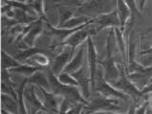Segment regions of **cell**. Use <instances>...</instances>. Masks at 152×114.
Returning a JSON list of instances; mask_svg holds the SVG:
<instances>
[{
	"mask_svg": "<svg viewBox=\"0 0 152 114\" xmlns=\"http://www.w3.org/2000/svg\"><path fill=\"white\" fill-rule=\"evenodd\" d=\"M47 76H48V80L51 86V91L53 93L61 96L62 98L67 99L71 101L74 104H85L87 105L88 102L85 100V98L82 96L79 87H73V86H67L60 83L58 76H56L51 71L50 68H47L46 69Z\"/></svg>",
	"mask_w": 152,
	"mask_h": 114,
	"instance_id": "obj_1",
	"label": "cell"
},
{
	"mask_svg": "<svg viewBox=\"0 0 152 114\" xmlns=\"http://www.w3.org/2000/svg\"><path fill=\"white\" fill-rule=\"evenodd\" d=\"M115 34V30L111 29L107 37L106 43V56L105 60L99 61V64L104 69V79L107 82H113L120 77V69L119 63H117L115 54L113 53V45L112 37Z\"/></svg>",
	"mask_w": 152,
	"mask_h": 114,
	"instance_id": "obj_2",
	"label": "cell"
},
{
	"mask_svg": "<svg viewBox=\"0 0 152 114\" xmlns=\"http://www.w3.org/2000/svg\"><path fill=\"white\" fill-rule=\"evenodd\" d=\"M116 7L117 4H115L114 0H89L77 8L76 12L80 15L96 18L101 14L115 11Z\"/></svg>",
	"mask_w": 152,
	"mask_h": 114,
	"instance_id": "obj_3",
	"label": "cell"
},
{
	"mask_svg": "<svg viewBox=\"0 0 152 114\" xmlns=\"http://www.w3.org/2000/svg\"><path fill=\"white\" fill-rule=\"evenodd\" d=\"M126 74L130 81L139 89L142 90L152 78V66H145L132 61L126 67Z\"/></svg>",
	"mask_w": 152,
	"mask_h": 114,
	"instance_id": "obj_4",
	"label": "cell"
},
{
	"mask_svg": "<svg viewBox=\"0 0 152 114\" xmlns=\"http://www.w3.org/2000/svg\"><path fill=\"white\" fill-rule=\"evenodd\" d=\"M119 99L107 98L102 94L95 95L91 98L90 102L86 105L83 109V114H92L96 112H106L120 110L121 108L119 106Z\"/></svg>",
	"mask_w": 152,
	"mask_h": 114,
	"instance_id": "obj_5",
	"label": "cell"
},
{
	"mask_svg": "<svg viewBox=\"0 0 152 114\" xmlns=\"http://www.w3.org/2000/svg\"><path fill=\"white\" fill-rule=\"evenodd\" d=\"M119 69H120V77L117 80L111 82L110 84L115 87L117 89L123 91L127 96L133 100L134 104H136L140 98H142V90H140L138 87L130 81V79L127 77L126 74V68L123 64H119Z\"/></svg>",
	"mask_w": 152,
	"mask_h": 114,
	"instance_id": "obj_6",
	"label": "cell"
},
{
	"mask_svg": "<svg viewBox=\"0 0 152 114\" xmlns=\"http://www.w3.org/2000/svg\"><path fill=\"white\" fill-rule=\"evenodd\" d=\"M102 69L99 67L97 69V74L95 77V90L98 93L103 95L107 98H114V99H126L127 95L124 93L123 91L117 89L115 87H113L109 82H107L102 74Z\"/></svg>",
	"mask_w": 152,
	"mask_h": 114,
	"instance_id": "obj_7",
	"label": "cell"
},
{
	"mask_svg": "<svg viewBox=\"0 0 152 114\" xmlns=\"http://www.w3.org/2000/svg\"><path fill=\"white\" fill-rule=\"evenodd\" d=\"M37 86L27 84L24 89V101L28 114H40L42 112H48L43 105L42 100L38 97L37 92Z\"/></svg>",
	"mask_w": 152,
	"mask_h": 114,
	"instance_id": "obj_8",
	"label": "cell"
},
{
	"mask_svg": "<svg viewBox=\"0 0 152 114\" xmlns=\"http://www.w3.org/2000/svg\"><path fill=\"white\" fill-rule=\"evenodd\" d=\"M72 57V51L69 46H61V51H58L54 57H52L49 68L56 76H58L64 71Z\"/></svg>",
	"mask_w": 152,
	"mask_h": 114,
	"instance_id": "obj_9",
	"label": "cell"
},
{
	"mask_svg": "<svg viewBox=\"0 0 152 114\" xmlns=\"http://www.w3.org/2000/svg\"><path fill=\"white\" fill-rule=\"evenodd\" d=\"M97 32L93 29H91V25L87 26L85 28H82L79 30H77L76 32H74L72 35L69 36L66 40H65L61 46H69L71 48L72 51V56L75 55V51L79 46L82 45L83 42L87 41L89 36L96 34ZM60 46V47H61Z\"/></svg>",
	"mask_w": 152,
	"mask_h": 114,
	"instance_id": "obj_10",
	"label": "cell"
},
{
	"mask_svg": "<svg viewBox=\"0 0 152 114\" xmlns=\"http://www.w3.org/2000/svg\"><path fill=\"white\" fill-rule=\"evenodd\" d=\"M71 75L77 80V84H79V89L85 100L90 98L91 94H92L91 92L92 87H91V74L88 65H84L81 69Z\"/></svg>",
	"mask_w": 152,
	"mask_h": 114,
	"instance_id": "obj_11",
	"label": "cell"
},
{
	"mask_svg": "<svg viewBox=\"0 0 152 114\" xmlns=\"http://www.w3.org/2000/svg\"><path fill=\"white\" fill-rule=\"evenodd\" d=\"M95 19V23H97L96 32H99L103 29H121V21L117 10L111 12L103 14L97 16Z\"/></svg>",
	"mask_w": 152,
	"mask_h": 114,
	"instance_id": "obj_12",
	"label": "cell"
},
{
	"mask_svg": "<svg viewBox=\"0 0 152 114\" xmlns=\"http://www.w3.org/2000/svg\"><path fill=\"white\" fill-rule=\"evenodd\" d=\"M37 87H38V89H39V92L42 96L43 105H44V107L46 108L47 111L58 114L60 104H61L63 98L61 96L53 93L52 91H48L47 89H45L44 87H38V86Z\"/></svg>",
	"mask_w": 152,
	"mask_h": 114,
	"instance_id": "obj_13",
	"label": "cell"
},
{
	"mask_svg": "<svg viewBox=\"0 0 152 114\" xmlns=\"http://www.w3.org/2000/svg\"><path fill=\"white\" fill-rule=\"evenodd\" d=\"M86 48H87V61H88V67L90 69L91 74V87L92 89H95V77L97 74L98 69V53L96 51V48L93 43V40L91 36L88 37L87 41H86Z\"/></svg>",
	"mask_w": 152,
	"mask_h": 114,
	"instance_id": "obj_14",
	"label": "cell"
},
{
	"mask_svg": "<svg viewBox=\"0 0 152 114\" xmlns=\"http://www.w3.org/2000/svg\"><path fill=\"white\" fill-rule=\"evenodd\" d=\"M84 56H85V47L82 44V45L80 46L79 51L72 57V59L69 61V63L65 67L62 72L73 74L74 72L77 71L80 69H81L84 66V58H85Z\"/></svg>",
	"mask_w": 152,
	"mask_h": 114,
	"instance_id": "obj_15",
	"label": "cell"
},
{
	"mask_svg": "<svg viewBox=\"0 0 152 114\" xmlns=\"http://www.w3.org/2000/svg\"><path fill=\"white\" fill-rule=\"evenodd\" d=\"M44 26H45L44 19H42V18H39L38 20L34 22L32 28L30 29V30L26 33V35L22 39L26 45L30 48L34 47L37 37L40 35L41 32H43V30H44Z\"/></svg>",
	"mask_w": 152,
	"mask_h": 114,
	"instance_id": "obj_16",
	"label": "cell"
},
{
	"mask_svg": "<svg viewBox=\"0 0 152 114\" xmlns=\"http://www.w3.org/2000/svg\"><path fill=\"white\" fill-rule=\"evenodd\" d=\"M116 10L121 21V30H124L125 26L129 22V18H131V12L124 0H116Z\"/></svg>",
	"mask_w": 152,
	"mask_h": 114,
	"instance_id": "obj_17",
	"label": "cell"
},
{
	"mask_svg": "<svg viewBox=\"0 0 152 114\" xmlns=\"http://www.w3.org/2000/svg\"><path fill=\"white\" fill-rule=\"evenodd\" d=\"M26 80H27V84H33L38 87H42L48 91H51V86L48 80L47 73H44L42 71H38L37 72H34L32 76L26 78Z\"/></svg>",
	"mask_w": 152,
	"mask_h": 114,
	"instance_id": "obj_18",
	"label": "cell"
},
{
	"mask_svg": "<svg viewBox=\"0 0 152 114\" xmlns=\"http://www.w3.org/2000/svg\"><path fill=\"white\" fill-rule=\"evenodd\" d=\"M1 108L12 114H19V102L18 99L12 97V95L1 94Z\"/></svg>",
	"mask_w": 152,
	"mask_h": 114,
	"instance_id": "obj_19",
	"label": "cell"
},
{
	"mask_svg": "<svg viewBox=\"0 0 152 114\" xmlns=\"http://www.w3.org/2000/svg\"><path fill=\"white\" fill-rule=\"evenodd\" d=\"M26 64L34 66V67H40L43 69H47L50 67L51 57L45 54V52L42 51L37 52L36 54H34L31 58L26 62Z\"/></svg>",
	"mask_w": 152,
	"mask_h": 114,
	"instance_id": "obj_20",
	"label": "cell"
},
{
	"mask_svg": "<svg viewBox=\"0 0 152 114\" xmlns=\"http://www.w3.org/2000/svg\"><path fill=\"white\" fill-rule=\"evenodd\" d=\"M42 69H43L40 67H34V66L28 65V64H21L19 67L10 69V72L21 74V75H23L25 78H28L30 76H32L34 72H37L38 71H42Z\"/></svg>",
	"mask_w": 152,
	"mask_h": 114,
	"instance_id": "obj_21",
	"label": "cell"
},
{
	"mask_svg": "<svg viewBox=\"0 0 152 114\" xmlns=\"http://www.w3.org/2000/svg\"><path fill=\"white\" fill-rule=\"evenodd\" d=\"M22 64L17 61L14 56H11L5 51H1V68L2 69H12L14 68H17Z\"/></svg>",
	"mask_w": 152,
	"mask_h": 114,
	"instance_id": "obj_22",
	"label": "cell"
},
{
	"mask_svg": "<svg viewBox=\"0 0 152 114\" xmlns=\"http://www.w3.org/2000/svg\"><path fill=\"white\" fill-rule=\"evenodd\" d=\"M91 19L93 18H90L88 16H84V15H80V16H77V17H72L70 20H68L66 23H64L63 25H61L60 27H58L59 29H76V28H79L80 26L84 25L85 23L89 22Z\"/></svg>",
	"mask_w": 152,
	"mask_h": 114,
	"instance_id": "obj_23",
	"label": "cell"
},
{
	"mask_svg": "<svg viewBox=\"0 0 152 114\" xmlns=\"http://www.w3.org/2000/svg\"><path fill=\"white\" fill-rule=\"evenodd\" d=\"M75 9V8H73ZM72 7L68 6H60L58 8V24L56 28L60 27L64 23H66L68 20H70L74 17V10Z\"/></svg>",
	"mask_w": 152,
	"mask_h": 114,
	"instance_id": "obj_24",
	"label": "cell"
},
{
	"mask_svg": "<svg viewBox=\"0 0 152 114\" xmlns=\"http://www.w3.org/2000/svg\"><path fill=\"white\" fill-rule=\"evenodd\" d=\"M42 51L43 50L38 49V48H28V49H25V50H20L18 52H16L14 57L17 61H19L20 63L26 64V62H27L34 54H36L37 52Z\"/></svg>",
	"mask_w": 152,
	"mask_h": 114,
	"instance_id": "obj_25",
	"label": "cell"
},
{
	"mask_svg": "<svg viewBox=\"0 0 152 114\" xmlns=\"http://www.w3.org/2000/svg\"><path fill=\"white\" fill-rule=\"evenodd\" d=\"M58 80L60 83H62L64 85L67 86H73V87H79V84L75 78H74L71 74L66 73V72H61L58 76Z\"/></svg>",
	"mask_w": 152,
	"mask_h": 114,
	"instance_id": "obj_26",
	"label": "cell"
},
{
	"mask_svg": "<svg viewBox=\"0 0 152 114\" xmlns=\"http://www.w3.org/2000/svg\"><path fill=\"white\" fill-rule=\"evenodd\" d=\"M124 1L127 4V6L130 9V12H131V18H130V22L133 23L136 17L140 16L142 12L140 10H139V7L137 6L136 0H124Z\"/></svg>",
	"mask_w": 152,
	"mask_h": 114,
	"instance_id": "obj_27",
	"label": "cell"
},
{
	"mask_svg": "<svg viewBox=\"0 0 152 114\" xmlns=\"http://www.w3.org/2000/svg\"><path fill=\"white\" fill-rule=\"evenodd\" d=\"M86 106L85 104H77L76 106H74L72 108H70L69 110L65 114H83V109L84 107Z\"/></svg>",
	"mask_w": 152,
	"mask_h": 114,
	"instance_id": "obj_28",
	"label": "cell"
},
{
	"mask_svg": "<svg viewBox=\"0 0 152 114\" xmlns=\"http://www.w3.org/2000/svg\"><path fill=\"white\" fill-rule=\"evenodd\" d=\"M147 108H148V100L144 102V104H142L140 107L136 108L135 114H145Z\"/></svg>",
	"mask_w": 152,
	"mask_h": 114,
	"instance_id": "obj_29",
	"label": "cell"
},
{
	"mask_svg": "<svg viewBox=\"0 0 152 114\" xmlns=\"http://www.w3.org/2000/svg\"><path fill=\"white\" fill-rule=\"evenodd\" d=\"M149 93H152V78L150 79V81H149L148 84H147L145 87V89L142 90V94L144 95V96L145 94H149Z\"/></svg>",
	"mask_w": 152,
	"mask_h": 114,
	"instance_id": "obj_30",
	"label": "cell"
},
{
	"mask_svg": "<svg viewBox=\"0 0 152 114\" xmlns=\"http://www.w3.org/2000/svg\"><path fill=\"white\" fill-rule=\"evenodd\" d=\"M146 2H147V0H139V10L141 11V12L144 11Z\"/></svg>",
	"mask_w": 152,
	"mask_h": 114,
	"instance_id": "obj_31",
	"label": "cell"
},
{
	"mask_svg": "<svg viewBox=\"0 0 152 114\" xmlns=\"http://www.w3.org/2000/svg\"><path fill=\"white\" fill-rule=\"evenodd\" d=\"M135 112H136V107H135V104L133 103L131 106L129 107L128 111H127L126 114H135Z\"/></svg>",
	"mask_w": 152,
	"mask_h": 114,
	"instance_id": "obj_32",
	"label": "cell"
},
{
	"mask_svg": "<svg viewBox=\"0 0 152 114\" xmlns=\"http://www.w3.org/2000/svg\"><path fill=\"white\" fill-rule=\"evenodd\" d=\"M141 54L144 55V54H149V55H152V46L150 48H148V49H146L145 51H141Z\"/></svg>",
	"mask_w": 152,
	"mask_h": 114,
	"instance_id": "obj_33",
	"label": "cell"
},
{
	"mask_svg": "<svg viewBox=\"0 0 152 114\" xmlns=\"http://www.w3.org/2000/svg\"><path fill=\"white\" fill-rule=\"evenodd\" d=\"M150 32H152V26H151V28L147 29V30H145V32H144V33H142V37H144L145 35H146V34H148V33H150Z\"/></svg>",
	"mask_w": 152,
	"mask_h": 114,
	"instance_id": "obj_34",
	"label": "cell"
},
{
	"mask_svg": "<svg viewBox=\"0 0 152 114\" xmlns=\"http://www.w3.org/2000/svg\"><path fill=\"white\" fill-rule=\"evenodd\" d=\"M145 114H152V108H147V110H146V113Z\"/></svg>",
	"mask_w": 152,
	"mask_h": 114,
	"instance_id": "obj_35",
	"label": "cell"
},
{
	"mask_svg": "<svg viewBox=\"0 0 152 114\" xmlns=\"http://www.w3.org/2000/svg\"><path fill=\"white\" fill-rule=\"evenodd\" d=\"M17 1H20V2H28L30 0H17Z\"/></svg>",
	"mask_w": 152,
	"mask_h": 114,
	"instance_id": "obj_36",
	"label": "cell"
},
{
	"mask_svg": "<svg viewBox=\"0 0 152 114\" xmlns=\"http://www.w3.org/2000/svg\"><path fill=\"white\" fill-rule=\"evenodd\" d=\"M80 1L81 3H84V2H87V1H89V0H80Z\"/></svg>",
	"mask_w": 152,
	"mask_h": 114,
	"instance_id": "obj_37",
	"label": "cell"
}]
</instances>
